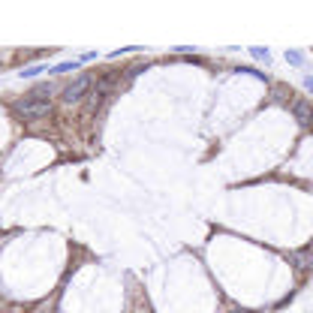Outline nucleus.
<instances>
[{"instance_id":"obj_7","label":"nucleus","mask_w":313,"mask_h":313,"mask_svg":"<svg viewBox=\"0 0 313 313\" xmlns=\"http://www.w3.org/2000/svg\"><path fill=\"white\" fill-rule=\"evenodd\" d=\"M39 72H45V66H24V69H21V79H33V75H39Z\"/></svg>"},{"instance_id":"obj_5","label":"nucleus","mask_w":313,"mask_h":313,"mask_svg":"<svg viewBox=\"0 0 313 313\" xmlns=\"http://www.w3.org/2000/svg\"><path fill=\"white\" fill-rule=\"evenodd\" d=\"M292 262L298 265V268H310V250L304 247V250H298V253H292Z\"/></svg>"},{"instance_id":"obj_3","label":"nucleus","mask_w":313,"mask_h":313,"mask_svg":"<svg viewBox=\"0 0 313 313\" xmlns=\"http://www.w3.org/2000/svg\"><path fill=\"white\" fill-rule=\"evenodd\" d=\"M292 112H295V118H298L301 126L310 124V102H307V99H295V102H292Z\"/></svg>"},{"instance_id":"obj_4","label":"nucleus","mask_w":313,"mask_h":313,"mask_svg":"<svg viewBox=\"0 0 313 313\" xmlns=\"http://www.w3.org/2000/svg\"><path fill=\"white\" fill-rule=\"evenodd\" d=\"M51 91H55V88H51L48 82H42V85H36L28 96H31V99H48V96H51Z\"/></svg>"},{"instance_id":"obj_2","label":"nucleus","mask_w":313,"mask_h":313,"mask_svg":"<svg viewBox=\"0 0 313 313\" xmlns=\"http://www.w3.org/2000/svg\"><path fill=\"white\" fill-rule=\"evenodd\" d=\"M88 88H91V75H75V79H72V82L63 88V96H61V99L66 102V106H72V102H79L82 96L88 94Z\"/></svg>"},{"instance_id":"obj_8","label":"nucleus","mask_w":313,"mask_h":313,"mask_svg":"<svg viewBox=\"0 0 313 313\" xmlns=\"http://www.w3.org/2000/svg\"><path fill=\"white\" fill-rule=\"evenodd\" d=\"M286 61L295 63V66H301V63H304V58H301V51H286Z\"/></svg>"},{"instance_id":"obj_6","label":"nucleus","mask_w":313,"mask_h":313,"mask_svg":"<svg viewBox=\"0 0 313 313\" xmlns=\"http://www.w3.org/2000/svg\"><path fill=\"white\" fill-rule=\"evenodd\" d=\"M250 55L256 58V61H265V63H271V51L268 48H262V45H253L250 48Z\"/></svg>"},{"instance_id":"obj_9","label":"nucleus","mask_w":313,"mask_h":313,"mask_svg":"<svg viewBox=\"0 0 313 313\" xmlns=\"http://www.w3.org/2000/svg\"><path fill=\"white\" fill-rule=\"evenodd\" d=\"M69 69H75V61H69V63H58V66H51L48 72H69Z\"/></svg>"},{"instance_id":"obj_1","label":"nucleus","mask_w":313,"mask_h":313,"mask_svg":"<svg viewBox=\"0 0 313 313\" xmlns=\"http://www.w3.org/2000/svg\"><path fill=\"white\" fill-rule=\"evenodd\" d=\"M12 112L18 118H24V121H42V118L51 115V99H31V96H24V99L12 102Z\"/></svg>"},{"instance_id":"obj_10","label":"nucleus","mask_w":313,"mask_h":313,"mask_svg":"<svg viewBox=\"0 0 313 313\" xmlns=\"http://www.w3.org/2000/svg\"><path fill=\"white\" fill-rule=\"evenodd\" d=\"M232 313H253V310H241V307H238V310H232Z\"/></svg>"}]
</instances>
